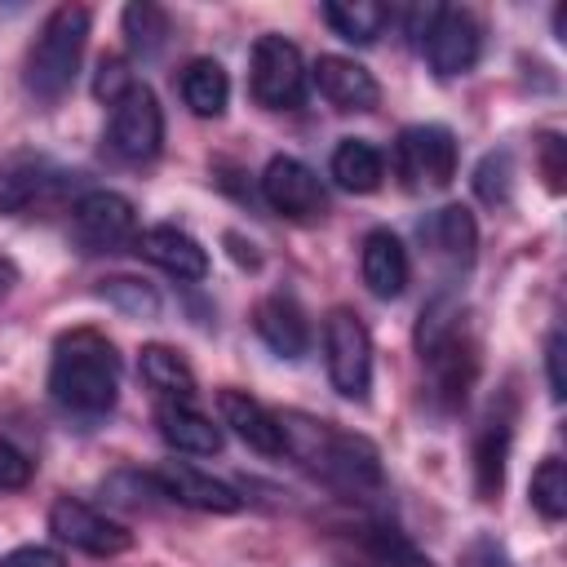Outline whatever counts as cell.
<instances>
[{
  "label": "cell",
  "mask_w": 567,
  "mask_h": 567,
  "mask_svg": "<svg viewBox=\"0 0 567 567\" xmlns=\"http://www.w3.org/2000/svg\"><path fill=\"white\" fill-rule=\"evenodd\" d=\"M275 421L284 434V452L297 456L306 470H315L341 496L372 501L385 492V470H381V452L372 439L350 434V430L306 416V412H275Z\"/></svg>",
  "instance_id": "6da1fadb"
},
{
  "label": "cell",
  "mask_w": 567,
  "mask_h": 567,
  "mask_svg": "<svg viewBox=\"0 0 567 567\" xmlns=\"http://www.w3.org/2000/svg\"><path fill=\"white\" fill-rule=\"evenodd\" d=\"M49 399L66 416L97 421L120 399V354L97 328H71L53 341Z\"/></svg>",
  "instance_id": "7a4b0ae2"
},
{
  "label": "cell",
  "mask_w": 567,
  "mask_h": 567,
  "mask_svg": "<svg viewBox=\"0 0 567 567\" xmlns=\"http://www.w3.org/2000/svg\"><path fill=\"white\" fill-rule=\"evenodd\" d=\"M84 44H89V9L84 4H58L44 18V27L27 53V89L40 102H58L80 71Z\"/></svg>",
  "instance_id": "3957f363"
},
{
  "label": "cell",
  "mask_w": 567,
  "mask_h": 567,
  "mask_svg": "<svg viewBox=\"0 0 567 567\" xmlns=\"http://www.w3.org/2000/svg\"><path fill=\"white\" fill-rule=\"evenodd\" d=\"M323 368H328V381L341 399H354V403L368 399L372 337H368V323L346 306L328 310V319H323Z\"/></svg>",
  "instance_id": "277c9868"
},
{
  "label": "cell",
  "mask_w": 567,
  "mask_h": 567,
  "mask_svg": "<svg viewBox=\"0 0 567 567\" xmlns=\"http://www.w3.org/2000/svg\"><path fill=\"white\" fill-rule=\"evenodd\" d=\"M248 89L266 111H292L306 93L301 49L284 35H257L248 53Z\"/></svg>",
  "instance_id": "5b68a950"
},
{
  "label": "cell",
  "mask_w": 567,
  "mask_h": 567,
  "mask_svg": "<svg viewBox=\"0 0 567 567\" xmlns=\"http://www.w3.org/2000/svg\"><path fill=\"white\" fill-rule=\"evenodd\" d=\"M164 146V111L146 84H133L115 106L106 124V151L124 164H146Z\"/></svg>",
  "instance_id": "8992f818"
},
{
  "label": "cell",
  "mask_w": 567,
  "mask_h": 567,
  "mask_svg": "<svg viewBox=\"0 0 567 567\" xmlns=\"http://www.w3.org/2000/svg\"><path fill=\"white\" fill-rule=\"evenodd\" d=\"M394 159L412 190H439L456 177V137L443 124H408L394 142Z\"/></svg>",
  "instance_id": "52a82bcc"
},
{
  "label": "cell",
  "mask_w": 567,
  "mask_h": 567,
  "mask_svg": "<svg viewBox=\"0 0 567 567\" xmlns=\"http://www.w3.org/2000/svg\"><path fill=\"white\" fill-rule=\"evenodd\" d=\"M71 230L84 252H115L137 239V208L120 190H84L71 208Z\"/></svg>",
  "instance_id": "ba28073f"
},
{
  "label": "cell",
  "mask_w": 567,
  "mask_h": 567,
  "mask_svg": "<svg viewBox=\"0 0 567 567\" xmlns=\"http://www.w3.org/2000/svg\"><path fill=\"white\" fill-rule=\"evenodd\" d=\"M49 532H53L62 545H71V549H80V554H93V558H115V554H124V549L133 545V532H128L124 523L106 518L102 509H93V505H84V501H75V496H58V501H53V509H49Z\"/></svg>",
  "instance_id": "9c48e42d"
},
{
  "label": "cell",
  "mask_w": 567,
  "mask_h": 567,
  "mask_svg": "<svg viewBox=\"0 0 567 567\" xmlns=\"http://www.w3.org/2000/svg\"><path fill=\"white\" fill-rule=\"evenodd\" d=\"M425 58H430V71L439 80H452V75H465L474 62H478V49H483V27L470 9H434L430 18V31L421 40Z\"/></svg>",
  "instance_id": "30bf717a"
},
{
  "label": "cell",
  "mask_w": 567,
  "mask_h": 567,
  "mask_svg": "<svg viewBox=\"0 0 567 567\" xmlns=\"http://www.w3.org/2000/svg\"><path fill=\"white\" fill-rule=\"evenodd\" d=\"M261 199H266L275 213L292 217V221L323 217V204H328L323 182L315 177V168H306V164L292 159V155H275V159L266 164V173H261Z\"/></svg>",
  "instance_id": "8fae6325"
},
{
  "label": "cell",
  "mask_w": 567,
  "mask_h": 567,
  "mask_svg": "<svg viewBox=\"0 0 567 567\" xmlns=\"http://www.w3.org/2000/svg\"><path fill=\"white\" fill-rule=\"evenodd\" d=\"M509 443H514V394H501L492 403V412L483 416V430L474 439V492H478V501L501 496Z\"/></svg>",
  "instance_id": "7c38bea8"
},
{
  "label": "cell",
  "mask_w": 567,
  "mask_h": 567,
  "mask_svg": "<svg viewBox=\"0 0 567 567\" xmlns=\"http://www.w3.org/2000/svg\"><path fill=\"white\" fill-rule=\"evenodd\" d=\"M155 478H159V487H164L168 501L190 505V509H204V514H235L244 505V496L230 483H221V478H213V474H204V470H195L186 461L159 465Z\"/></svg>",
  "instance_id": "4fadbf2b"
},
{
  "label": "cell",
  "mask_w": 567,
  "mask_h": 567,
  "mask_svg": "<svg viewBox=\"0 0 567 567\" xmlns=\"http://www.w3.org/2000/svg\"><path fill=\"white\" fill-rule=\"evenodd\" d=\"M133 244H137V252H142L151 266L168 270L173 279L199 284V279L208 275V252H204V244H199L195 235L177 230V226H146V230H137Z\"/></svg>",
  "instance_id": "5bb4252c"
},
{
  "label": "cell",
  "mask_w": 567,
  "mask_h": 567,
  "mask_svg": "<svg viewBox=\"0 0 567 567\" xmlns=\"http://www.w3.org/2000/svg\"><path fill=\"white\" fill-rule=\"evenodd\" d=\"M252 328L257 337L279 354V359H301L310 350V323H306V310L297 297L288 292H270L257 301L252 310Z\"/></svg>",
  "instance_id": "9a60e30c"
},
{
  "label": "cell",
  "mask_w": 567,
  "mask_h": 567,
  "mask_svg": "<svg viewBox=\"0 0 567 567\" xmlns=\"http://www.w3.org/2000/svg\"><path fill=\"white\" fill-rule=\"evenodd\" d=\"M315 84L337 111H372L381 102V84L372 80V71L341 53H323L315 62Z\"/></svg>",
  "instance_id": "2e32d148"
},
{
  "label": "cell",
  "mask_w": 567,
  "mask_h": 567,
  "mask_svg": "<svg viewBox=\"0 0 567 567\" xmlns=\"http://www.w3.org/2000/svg\"><path fill=\"white\" fill-rule=\"evenodd\" d=\"M359 270H363V284L372 297L381 301H394L403 288H408V248L394 230H368L363 235V252H359Z\"/></svg>",
  "instance_id": "e0dca14e"
},
{
  "label": "cell",
  "mask_w": 567,
  "mask_h": 567,
  "mask_svg": "<svg viewBox=\"0 0 567 567\" xmlns=\"http://www.w3.org/2000/svg\"><path fill=\"white\" fill-rule=\"evenodd\" d=\"M217 408H221V421L261 456H284V434H279V421L270 408H261L248 390H221L217 394Z\"/></svg>",
  "instance_id": "ac0fdd59"
},
{
  "label": "cell",
  "mask_w": 567,
  "mask_h": 567,
  "mask_svg": "<svg viewBox=\"0 0 567 567\" xmlns=\"http://www.w3.org/2000/svg\"><path fill=\"white\" fill-rule=\"evenodd\" d=\"M66 173H58L44 155H13L9 164H0V217H13L22 208H31L35 199H44Z\"/></svg>",
  "instance_id": "d6986e66"
},
{
  "label": "cell",
  "mask_w": 567,
  "mask_h": 567,
  "mask_svg": "<svg viewBox=\"0 0 567 567\" xmlns=\"http://www.w3.org/2000/svg\"><path fill=\"white\" fill-rule=\"evenodd\" d=\"M421 235L430 239V248L452 266V270H470L474 252H478V226L470 217V208L447 204L439 213H430V221L421 226Z\"/></svg>",
  "instance_id": "ffe728a7"
},
{
  "label": "cell",
  "mask_w": 567,
  "mask_h": 567,
  "mask_svg": "<svg viewBox=\"0 0 567 567\" xmlns=\"http://www.w3.org/2000/svg\"><path fill=\"white\" fill-rule=\"evenodd\" d=\"M155 421H159L164 443L177 447V452H190V456H213V452H221V430H217L204 412H195L190 403H182V399H164L159 412H155Z\"/></svg>",
  "instance_id": "44dd1931"
},
{
  "label": "cell",
  "mask_w": 567,
  "mask_h": 567,
  "mask_svg": "<svg viewBox=\"0 0 567 567\" xmlns=\"http://www.w3.org/2000/svg\"><path fill=\"white\" fill-rule=\"evenodd\" d=\"M328 168H332L337 186H341V190H354V195L377 190L381 177H385V159H381V151H377L372 142H363V137H341L337 151H332V164H328Z\"/></svg>",
  "instance_id": "7402d4cb"
},
{
  "label": "cell",
  "mask_w": 567,
  "mask_h": 567,
  "mask_svg": "<svg viewBox=\"0 0 567 567\" xmlns=\"http://www.w3.org/2000/svg\"><path fill=\"white\" fill-rule=\"evenodd\" d=\"M182 102L195 111V115H221L226 102H230V75L217 58H195L186 62L182 71Z\"/></svg>",
  "instance_id": "603a6c76"
},
{
  "label": "cell",
  "mask_w": 567,
  "mask_h": 567,
  "mask_svg": "<svg viewBox=\"0 0 567 567\" xmlns=\"http://www.w3.org/2000/svg\"><path fill=\"white\" fill-rule=\"evenodd\" d=\"M354 545H359V558L368 567H434L399 527L390 523H368L354 532Z\"/></svg>",
  "instance_id": "cb8c5ba5"
},
{
  "label": "cell",
  "mask_w": 567,
  "mask_h": 567,
  "mask_svg": "<svg viewBox=\"0 0 567 567\" xmlns=\"http://www.w3.org/2000/svg\"><path fill=\"white\" fill-rule=\"evenodd\" d=\"M137 368H142V381L151 390H159L164 399H190L195 394V372L173 346H142Z\"/></svg>",
  "instance_id": "d4e9b609"
},
{
  "label": "cell",
  "mask_w": 567,
  "mask_h": 567,
  "mask_svg": "<svg viewBox=\"0 0 567 567\" xmlns=\"http://www.w3.org/2000/svg\"><path fill=\"white\" fill-rule=\"evenodd\" d=\"M323 22L350 44H372L385 31L390 9L385 4H368V0H332V4H323Z\"/></svg>",
  "instance_id": "484cf974"
},
{
  "label": "cell",
  "mask_w": 567,
  "mask_h": 567,
  "mask_svg": "<svg viewBox=\"0 0 567 567\" xmlns=\"http://www.w3.org/2000/svg\"><path fill=\"white\" fill-rule=\"evenodd\" d=\"M120 27H124L128 49H133L142 62L155 58V53L168 44V13H164L159 4H151V0H133V4H124Z\"/></svg>",
  "instance_id": "4316f807"
},
{
  "label": "cell",
  "mask_w": 567,
  "mask_h": 567,
  "mask_svg": "<svg viewBox=\"0 0 567 567\" xmlns=\"http://www.w3.org/2000/svg\"><path fill=\"white\" fill-rule=\"evenodd\" d=\"M97 297H102L106 306H115L120 315H128V319H159V292H155L146 279L111 275V279H102Z\"/></svg>",
  "instance_id": "83f0119b"
},
{
  "label": "cell",
  "mask_w": 567,
  "mask_h": 567,
  "mask_svg": "<svg viewBox=\"0 0 567 567\" xmlns=\"http://www.w3.org/2000/svg\"><path fill=\"white\" fill-rule=\"evenodd\" d=\"M461 315H465V310H461V297H456V292H434V297L425 301L421 319H416V350L425 354V350H434L443 337H452L456 328H465Z\"/></svg>",
  "instance_id": "f1b7e54d"
},
{
  "label": "cell",
  "mask_w": 567,
  "mask_h": 567,
  "mask_svg": "<svg viewBox=\"0 0 567 567\" xmlns=\"http://www.w3.org/2000/svg\"><path fill=\"white\" fill-rule=\"evenodd\" d=\"M532 509L545 518V523H558L567 514V465L558 456H545L532 474Z\"/></svg>",
  "instance_id": "f546056e"
},
{
  "label": "cell",
  "mask_w": 567,
  "mask_h": 567,
  "mask_svg": "<svg viewBox=\"0 0 567 567\" xmlns=\"http://www.w3.org/2000/svg\"><path fill=\"white\" fill-rule=\"evenodd\" d=\"M509 190H514V155L509 151H487L474 168V195L483 204H509Z\"/></svg>",
  "instance_id": "4dcf8cb0"
},
{
  "label": "cell",
  "mask_w": 567,
  "mask_h": 567,
  "mask_svg": "<svg viewBox=\"0 0 567 567\" xmlns=\"http://www.w3.org/2000/svg\"><path fill=\"white\" fill-rule=\"evenodd\" d=\"M102 492H106L115 505H128V509H151V505L164 496L159 478H155V474H137V470L111 474V478L102 483Z\"/></svg>",
  "instance_id": "1f68e13d"
},
{
  "label": "cell",
  "mask_w": 567,
  "mask_h": 567,
  "mask_svg": "<svg viewBox=\"0 0 567 567\" xmlns=\"http://www.w3.org/2000/svg\"><path fill=\"white\" fill-rule=\"evenodd\" d=\"M133 84H137V80H133V71H128L124 58H102V62H97V75H93V97L106 102V106H115Z\"/></svg>",
  "instance_id": "d6a6232c"
},
{
  "label": "cell",
  "mask_w": 567,
  "mask_h": 567,
  "mask_svg": "<svg viewBox=\"0 0 567 567\" xmlns=\"http://www.w3.org/2000/svg\"><path fill=\"white\" fill-rule=\"evenodd\" d=\"M27 483H31V461H27L9 439H0V492L27 487Z\"/></svg>",
  "instance_id": "836d02e7"
},
{
  "label": "cell",
  "mask_w": 567,
  "mask_h": 567,
  "mask_svg": "<svg viewBox=\"0 0 567 567\" xmlns=\"http://www.w3.org/2000/svg\"><path fill=\"white\" fill-rule=\"evenodd\" d=\"M563 328H554L549 332V341H545V377H549V394H554V403H563L567 399V377H563Z\"/></svg>",
  "instance_id": "e575fe53"
},
{
  "label": "cell",
  "mask_w": 567,
  "mask_h": 567,
  "mask_svg": "<svg viewBox=\"0 0 567 567\" xmlns=\"http://www.w3.org/2000/svg\"><path fill=\"white\" fill-rule=\"evenodd\" d=\"M536 151H540L545 182H549V190L558 195V190H563V137H558V133H540V137H536Z\"/></svg>",
  "instance_id": "d590c367"
},
{
  "label": "cell",
  "mask_w": 567,
  "mask_h": 567,
  "mask_svg": "<svg viewBox=\"0 0 567 567\" xmlns=\"http://www.w3.org/2000/svg\"><path fill=\"white\" fill-rule=\"evenodd\" d=\"M0 567H62V554L53 545H18L0 558Z\"/></svg>",
  "instance_id": "8d00e7d4"
},
{
  "label": "cell",
  "mask_w": 567,
  "mask_h": 567,
  "mask_svg": "<svg viewBox=\"0 0 567 567\" xmlns=\"http://www.w3.org/2000/svg\"><path fill=\"white\" fill-rule=\"evenodd\" d=\"M465 567H509V558L501 554V545H496V540L478 536V540L470 545V554H465Z\"/></svg>",
  "instance_id": "74e56055"
},
{
  "label": "cell",
  "mask_w": 567,
  "mask_h": 567,
  "mask_svg": "<svg viewBox=\"0 0 567 567\" xmlns=\"http://www.w3.org/2000/svg\"><path fill=\"white\" fill-rule=\"evenodd\" d=\"M13 284H18V266L0 252V297H9V288H13Z\"/></svg>",
  "instance_id": "f35d334b"
}]
</instances>
